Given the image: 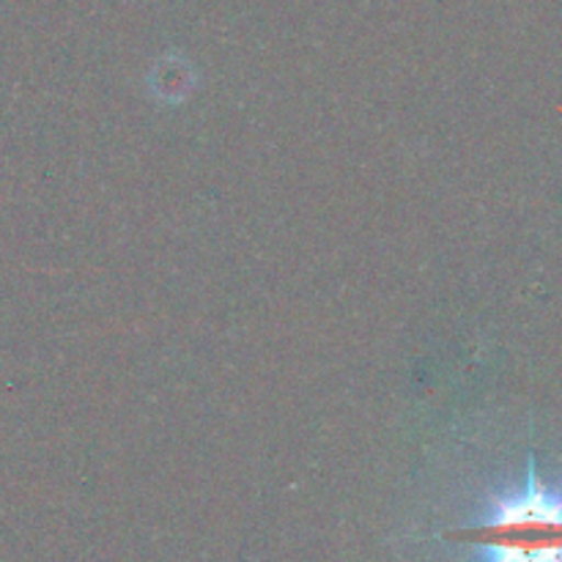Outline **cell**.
Instances as JSON below:
<instances>
[{
  "label": "cell",
  "instance_id": "obj_1",
  "mask_svg": "<svg viewBox=\"0 0 562 562\" xmlns=\"http://www.w3.org/2000/svg\"><path fill=\"white\" fill-rule=\"evenodd\" d=\"M448 538L477 549L483 562H562V483L538 475L530 459L519 488L488 499L475 525Z\"/></svg>",
  "mask_w": 562,
  "mask_h": 562
}]
</instances>
